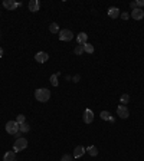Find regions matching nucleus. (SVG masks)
<instances>
[{
	"label": "nucleus",
	"mask_w": 144,
	"mask_h": 161,
	"mask_svg": "<svg viewBox=\"0 0 144 161\" xmlns=\"http://www.w3.org/2000/svg\"><path fill=\"white\" fill-rule=\"evenodd\" d=\"M49 32H51V33H59V26H58V23H51Z\"/></svg>",
	"instance_id": "16"
},
{
	"label": "nucleus",
	"mask_w": 144,
	"mask_h": 161,
	"mask_svg": "<svg viewBox=\"0 0 144 161\" xmlns=\"http://www.w3.org/2000/svg\"><path fill=\"white\" fill-rule=\"evenodd\" d=\"M19 6H20V3L15 1V0H3V7L7 10H15Z\"/></svg>",
	"instance_id": "6"
},
{
	"label": "nucleus",
	"mask_w": 144,
	"mask_h": 161,
	"mask_svg": "<svg viewBox=\"0 0 144 161\" xmlns=\"http://www.w3.org/2000/svg\"><path fill=\"white\" fill-rule=\"evenodd\" d=\"M29 129H30V127L28 125L26 122L19 124V131H20V132H29Z\"/></svg>",
	"instance_id": "17"
},
{
	"label": "nucleus",
	"mask_w": 144,
	"mask_h": 161,
	"mask_svg": "<svg viewBox=\"0 0 144 161\" xmlns=\"http://www.w3.org/2000/svg\"><path fill=\"white\" fill-rule=\"evenodd\" d=\"M121 105H127L128 102H130V95L128 94H124V95H121Z\"/></svg>",
	"instance_id": "19"
},
{
	"label": "nucleus",
	"mask_w": 144,
	"mask_h": 161,
	"mask_svg": "<svg viewBox=\"0 0 144 161\" xmlns=\"http://www.w3.org/2000/svg\"><path fill=\"white\" fill-rule=\"evenodd\" d=\"M100 115H101V118H102L104 121H109V118H111V114H109L108 111H102Z\"/></svg>",
	"instance_id": "22"
},
{
	"label": "nucleus",
	"mask_w": 144,
	"mask_h": 161,
	"mask_svg": "<svg viewBox=\"0 0 144 161\" xmlns=\"http://www.w3.org/2000/svg\"><path fill=\"white\" fill-rule=\"evenodd\" d=\"M61 161H72V155H69V154H65V155H62Z\"/></svg>",
	"instance_id": "24"
},
{
	"label": "nucleus",
	"mask_w": 144,
	"mask_h": 161,
	"mask_svg": "<svg viewBox=\"0 0 144 161\" xmlns=\"http://www.w3.org/2000/svg\"><path fill=\"white\" fill-rule=\"evenodd\" d=\"M94 121V112L91 109H85L84 111V122L85 124H91Z\"/></svg>",
	"instance_id": "9"
},
{
	"label": "nucleus",
	"mask_w": 144,
	"mask_h": 161,
	"mask_svg": "<svg viewBox=\"0 0 144 161\" xmlns=\"http://www.w3.org/2000/svg\"><path fill=\"white\" fill-rule=\"evenodd\" d=\"M120 15H121V13H120V9H118V7H109V9H108V16L111 19H117Z\"/></svg>",
	"instance_id": "12"
},
{
	"label": "nucleus",
	"mask_w": 144,
	"mask_h": 161,
	"mask_svg": "<svg viewBox=\"0 0 144 161\" xmlns=\"http://www.w3.org/2000/svg\"><path fill=\"white\" fill-rule=\"evenodd\" d=\"M131 18L134 19V20H141V19L144 18V9L137 7V9L131 10Z\"/></svg>",
	"instance_id": "7"
},
{
	"label": "nucleus",
	"mask_w": 144,
	"mask_h": 161,
	"mask_svg": "<svg viewBox=\"0 0 144 161\" xmlns=\"http://www.w3.org/2000/svg\"><path fill=\"white\" fill-rule=\"evenodd\" d=\"M76 40H78L79 45H85L87 40H88V35L85 32H81V33H78V36H76Z\"/></svg>",
	"instance_id": "13"
},
{
	"label": "nucleus",
	"mask_w": 144,
	"mask_h": 161,
	"mask_svg": "<svg viewBox=\"0 0 144 161\" xmlns=\"http://www.w3.org/2000/svg\"><path fill=\"white\" fill-rule=\"evenodd\" d=\"M6 131H7V134H12V135L18 134L19 132V124L16 121H9V122L6 124Z\"/></svg>",
	"instance_id": "4"
},
{
	"label": "nucleus",
	"mask_w": 144,
	"mask_h": 161,
	"mask_svg": "<svg viewBox=\"0 0 144 161\" xmlns=\"http://www.w3.org/2000/svg\"><path fill=\"white\" fill-rule=\"evenodd\" d=\"M28 148V141H26V138H16V141L13 144V150H15V153H18V151H22V150H26Z\"/></svg>",
	"instance_id": "2"
},
{
	"label": "nucleus",
	"mask_w": 144,
	"mask_h": 161,
	"mask_svg": "<svg viewBox=\"0 0 144 161\" xmlns=\"http://www.w3.org/2000/svg\"><path fill=\"white\" fill-rule=\"evenodd\" d=\"M16 122L18 124H23V122H26V118H25V115H18V118H16Z\"/></svg>",
	"instance_id": "23"
},
{
	"label": "nucleus",
	"mask_w": 144,
	"mask_h": 161,
	"mask_svg": "<svg viewBox=\"0 0 144 161\" xmlns=\"http://www.w3.org/2000/svg\"><path fill=\"white\" fill-rule=\"evenodd\" d=\"M79 78H81L79 75H75V76L72 78V81H73V82H78V81H79Z\"/></svg>",
	"instance_id": "28"
},
{
	"label": "nucleus",
	"mask_w": 144,
	"mask_h": 161,
	"mask_svg": "<svg viewBox=\"0 0 144 161\" xmlns=\"http://www.w3.org/2000/svg\"><path fill=\"white\" fill-rule=\"evenodd\" d=\"M51 84H52V86H58V84H59V81H58V73H54V75L51 76Z\"/></svg>",
	"instance_id": "20"
},
{
	"label": "nucleus",
	"mask_w": 144,
	"mask_h": 161,
	"mask_svg": "<svg viewBox=\"0 0 144 161\" xmlns=\"http://www.w3.org/2000/svg\"><path fill=\"white\" fill-rule=\"evenodd\" d=\"M137 7L143 9V7H144V0H138V1H137Z\"/></svg>",
	"instance_id": "26"
},
{
	"label": "nucleus",
	"mask_w": 144,
	"mask_h": 161,
	"mask_svg": "<svg viewBox=\"0 0 144 161\" xmlns=\"http://www.w3.org/2000/svg\"><path fill=\"white\" fill-rule=\"evenodd\" d=\"M117 114H118L120 118L126 120V118H128V115H130V111H128L127 105H118L117 107Z\"/></svg>",
	"instance_id": "5"
},
{
	"label": "nucleus",
	"mask_w": 144,
	"mask_h": 161,
	"mask_svg": "<svg viewBox=\"0 0 144 161\" xmlns=\"http://www.w3.org/2000/svg\"><path fill=\"white\" fill-rule=\"evenodd\" d=\"M3 56V48H0V58Z\"/></svg>",
	"instance_id": "29"
},
{
	"label": "nucleus",
	"mask_w": 144,
	"mask_h": 161,
	"mask_svg": "<svg viewBox=\"0 0 144 161\" xmlns=\"http://www.w3.org/2000/svg\"><path fill=\"white\" fill-rule=\"evenodd\" d=\"M85 151H87V148H84L82 145H78V147L73 150V158H79V157H82Z\"/></svg>",
	"instance_id": "11"
},
{
	"label": "nucleus",
	"mask_w": 144,
	"mask_h": 161,
	"mask_svg": "<svg viewBox=\"0 0 144 161\" xmlns=\"http://www.w3.org/2000/svg\"><path fill=\"white\" fill-rule=\"evenodd\" d=\"M35 98L39 102H48L51 98V91L46 88H39L35 91Z\"/></svg>",
	"instance_id": "1"
},
{
	"label": "nucleus",
	"mask_w": 144,
	"mask_h": 161,
	"mask_svg": "<svg viewBox=\"0 0 144 161\" xmlns=\"http://www.w3.org/2000/svg\"><path fill=\"white\" fill-rule=\"evenodd\" d=\"M84 52H87V53H92V52H94V46H92L91 43L87 42V43L84 45Z\"/></svg>",
	"instance_id": "18"
},
{
	"label": "nucleus",
	"mask_w": 144,
	"mask_h": 161,
	"mask_svg": "<svg viewBox=\"0 0 144 161\" xmlns=\"http://www.w3.org/2000/svg\"><path fill=\"white\" fill-rule=\"evenodd\" d=\"M73 53L75 55H82L84 53V45H78V46L73 49Z\"/></svg>",
	"instance_id": "21"
},
{
	"label": "nucleus",
	"mask_w": 144,
	"mask_h": 161,
	"mask_svg": "<svg viewBox=\"0 0 144 161\" xmlns=\"http://www.w3.org/2000/svg\"><path fill=\"white\" fill-rule=\"evenodd\" d=\"M120 16H121V19H123V20H127V19L130 18V15H128V13H127V12H124V13H121V15H120Z\"/></svg>",
	"instance_id": "25"
},
{
	"label": "nucleus",
	"mask_w": 144,
	"mask_h": 161,
	"mask_svg": "<svg viewBox=\"0 0 144 161\" xmlns=\"http://www.w3.org/2000/svg\"><path fill=\"white\" fill-rule=\"evenodd\" d=\"M72 37H73V33H72L69 29H62V30H59V40H62V42H69V40H72Z\"/></svg>",
	"instance_id": "3"
},
{
	"label": "nucleus",
	"mask_w": 144,
	"mask_h": 161,
	"mask_svg": "<svg viewBox=\"0 0 144 161\" xmlns=\"http://www.w3.org/2000/svg\"><path fill=\"white\" fill-rule=\"evenodd\" d=\"M4 161H16V155H15V151H7L3 157Z\"/></svg>",
	"instance_id": "14"
},
{
	"label": "nucleus",
	"mask_w": 144,
	"mask_h": 161,
	"mask_svg": "<svg viewBox=\"0 0 144 161\" xmlns=\"http://www.w3.org/2000/svg\"><path fill=\"white\" fill-rule=\"evenodd\" d=\"M87 151H88V154L92 155V157H95V155L98 154V150H97V147H94V145L88 147V148H87Z\"/></svg>",
	"instance_id": "15"
},
{
	"label": "nucleus",
	"mask_w": 144,
	"mask_h": 161,
	"mask_svg": "<svg viewBox=\"0 0 144 161\" xmlns=\"http://www.w3.org/2000/svg\"><path fill=\"white\" fill-rule=\"evenodd\" d=\"M130 7H131L133 10H134V9H137V1H131V3H130Z\"/></svg>",
	"instance_id": "27"
},
{
	"label": "nucleus",
	"mask_w": 144,
	"mask_h": 161,
	"mask_svg": "<svg viewBox=\"0 0 144 161\" xmlns=\"http://www.w3.org/2000/svg\"><path fill=\"white\" fill-rule=\"evenodd\" d=\"M28 7H29L30 12H39V9H40V1H39V0H30L29 4H28Z\"/></svg>",
	"instance_id": "10"
},
{
	"label": "nucleus",
	"mask_w": 144,
	"mask_h": 161,
	"mask_svg": "<svg viewBox=\"0 0 144 161\" xmlns=\"http://www.w3.org/2000/svg\"><path fill=\"white\" fill-rule=\"evenodd\" d=\"M35 59H36V62H39V63H45V62H48L49 55L46 53V52H37L35 55Z\"/></svg>",
	"instance_id": "8"
}]
</instances>
